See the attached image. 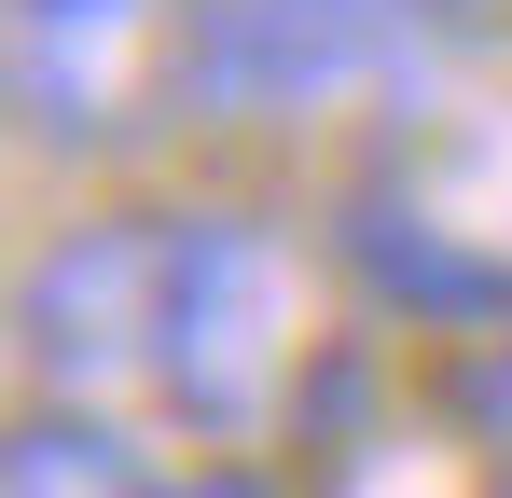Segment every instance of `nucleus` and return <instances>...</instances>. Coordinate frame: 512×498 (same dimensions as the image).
Here are the masks:
<instances>
[{"instance_id": "1", "label": "nucleus", "mask_w": 512, "mask_h": 498, "mask_svg": "<svg viewBox=\"0 0 512 498\" xmlns=\"http://www.w3.org/2000/svg\"><path fill=\"white\" fill-rule=\"evenodd\" d=\"M319 374V263L263 208H180L167 277V388L153 402L194 443H277Z\"/></svg>"}, {"instance_id": "2", "label": "nucleus", "mask_w": 512, "mask_h": 498, "mask_svg": "<svg viewBox=\"0 0 512 498\" xmlns=\"http://www.w3.org/2000/svg\"><path fill=\"white\" fill-rule=\"evenodd\" d=\"M471 56L457 0H194V125H346L416 111Z\"/></svg>"}, {"instance_id": "3", "label": "nucleus", "mask_w": 512, "mask_h": 498, "mask_svg": "<svg viewBox=\"0 0 512 498\" xmlns=\"http://www.w3.org/2000/svg\"><path fill=\"white\" fill-rule=\"evenodd\" d=\"M194 125V0H0V139L139 166Z\"/></svg>"}, {"instance_id": "4", "label": "nucleus", "mask_w": 512, "mask_h": 498, "mask_svg": "<svg viewBox=\"0 0 512 498\" xmlns=\"http://www.w3.org/2000/svg\"><path fill=\"white\" fill-rule=\"evenodd\" d=\"M167 277H180V208H111L70 222L14 277V360L42 402H153L167 388Z\"/></svg>"}, {"instance_id": "5", "label": "nucleus", "mask_w": 512, "mask_h": 498, "mask_svg": "<svg viewBox=\"0 0 512 498\" xmlns=\"http://www.w3.org/2000/svg\"><path fill=\"white\" fill-rule=\"evenodd\" d=\"M360 263L388 305H416V332H512V263L457 236H402V208H360Z\"/></svg>"}, {"instance_id": "6", "label": "nucleus", "mask_w": 512, "mask_h": 498, "mask_svg": "<svg viewBox=\"0 0 512 498\" xmlns=\"http://www.w3.org/2000/svg\"><path fill=\"white\" fill-rule=\"evenodd\" d=\"M0 498H167V485L97 402H56L28 429H0Z\"/></svg>"}, {"instance_id": "7", "label": "nucleus", "mask_w": 512, "mask_h": 498, "mask_svg": "<svg viewBox=\"0 0 512 498\" xmlns=\"http://www.w3.org/2000/svg\"><path fill=\"white\" fill-rule=\"evenodd\" d=\"M167 498H277V485H263V471H250V443H222V457H208L194 485H167Z\"/></svg>"}, {"instance_id": "8", "label": "nucleus", "mask_w": 512, "mask_h": 498, "mask_svg": "<svg viewBox=\"0 0 512 498\" xmlns=\"http://www.w3.org/2000/svg\"><path fill=\"white\" fill-rule=\"evenodd\" d=\"M0 332H14V305H0Z\"/></svg>"}]
</instances>
